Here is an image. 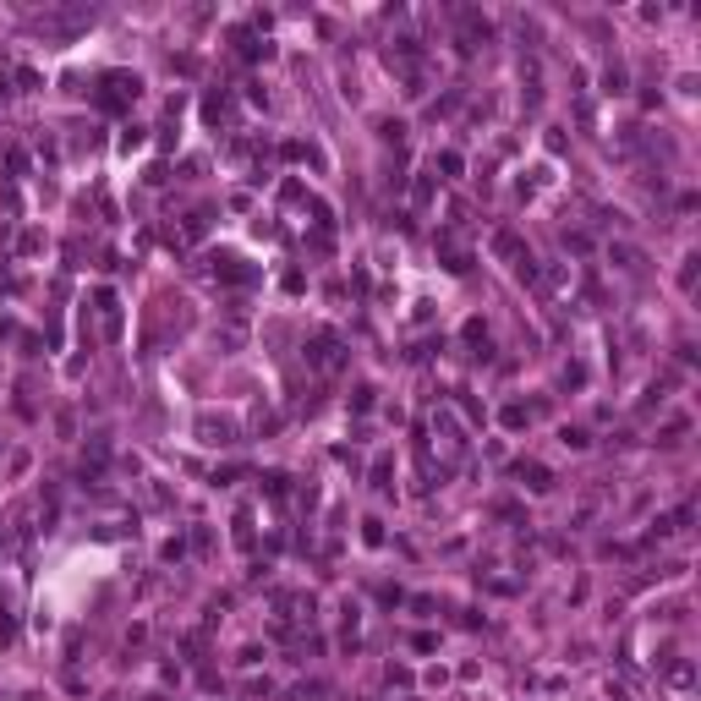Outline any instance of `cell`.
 Listing matches in <instances>:
<instances>
[{
  "label": "cell",
  "instance_id": "obj_1",
  "mask_svg": "<svg viewBox=\"0 0 701 701\" xmlns=\"http://www.w3.org/2000/svg\"><path fill=\"white\" fill-rule=\"evenodd\" d=\"M302 356H307L312 367H324V372H334L340 362H346V350H340V334H329V329H318V334H312Z\"/></svg>",
  "mask_w": 701,
  "mask_h": 701
},
{
  "label": "cell",
  "instance_id": "obj_2",
  "mask_svg": "<svg viewBox=\"0 0 701 701\" xmlns=\"http://www.w3.org/2000/svg\"><path fill=\"white\" fill-rule=\"evenodd\" d=\"M137 93H143V83H137V77H126V72H104V93H99L104 110H121V104L137 99Z\"/></svg>",
  "mask_w": 701,
  "mask_h": 701
},
{
  "label": "cell",
  "instance_id": "obj_3",
  "mask_svg": "<svg viewBox=\"0 0 701 701\" xmlns=\"http://www.w3.org/2000/svg\"><path fill=\"white\" fill-rule=\"evenodd\" d=\"M198 438H203V444H220V450H225V444H236V422H230V416L203 411V416H198Z\"/></svg>",
  "mask_w": 701,
  "mask_h": 701
},
{
  "label": "cell",
  "instance_id": "obj_4",
  "mask_svg": "<svg viewBox=\"0 0 701 701\" xmlns=\"http://www.w3.org/2000/svg\"><path fill=\"white\" fill-rule=\"evenodd\" d=\"M515 477L526 482V488H532V494H548V488H554V472H548L542 460H520V466H515Z\"/></svg>",
  "mask_w": 701,
  "mask_h": 701
},
{
  "label": "cell",
  "instance_id": "obj_5",
  "mask_svg": "<svg viewBox=\"0 0 701 701\" xmlns=\"http://www.w3.org/2000/svg\"><path fill=\"white\" fill-rule=\"evenodd\" d=\"M494 252H498V258H510V263H520V258H526V247H520L515 230H494Z\"/></svg>",
  "mask_w": 701,
  "mask_h": 701
},
{
  "label": "cell",
  "instance_id": "obj_6",
  "mask_svg": "<svg viewBox=\"0 0 701 701\" xmlns=\"http://www.w3.org/2000/svg\"><path fill=\"white\" fill-rule=\"evenodd\" d=\"M608 258H614L619 268H641V263H646V258H641L636 247H625V241H614V247H608Z\"/></svg>",
  "mask_w": 701,
  "mask_h": 701
},
{
  "label": "cell",
  "instance_id": "obj_7",
  "mask_svg": "<svg viewBox=\"0 0 701 701\" xmlns=\"http://www.w3.org/2000/svg\"><path fill=\"white\" fill-rule=\"evenodd\" d=\"M498 422H504L510 433H520V428L532 422V411H526V406H504V411H498Z\"/></svg>",
  "mask_w": 701,
  "mask_h": 701
},
{
  "label": "cell",
  "instance_id": "obj_8",
  "mask_svg": "<svg viewBox=\"0 0 701 701\" xmlns=\"http://www.w3.org/2000/svg\"><path fill=\"white\" fill-rule=\"evenodd\" d=\"M690 680H696V663H690V658L668 663V685H680V690H685V685H690Z\"/></svg>",
  "mask_w": 701,
  "mask_h": 701
},
{
  "label": "cell",
  "instance_id": "obj_9",
  "mask_svg": "<svg viewBox=\"0 0 701 701\" xmlns=\"http://www.w3.org/2000/svg\"><path fill=\"white\" fill-rule=\"evenodd\" d=\"M203 115H208V121L230 115V93H208V99H203Z\"/></svg>",
  "mask_w": 701,
  "mask_h": 701
},
{
  "label": "cell",
  "instance_id": "obj_10",
  "mask_svg": "<svg viewBox=\"0 0 701 701\" xmlns=\"http://www.w3.org/2000/svg\"><path fill=\"white\" fill-rule=\"evenodd\" d=\"M685 433H690V422H685V416H674V422H668V428H663V438H658V444H680Z\"/></svg>",
  "mask_w": 701,
  "mask_h": 701
},
{
  "label": "cell",
  "instance_id": "obj_11",
  "mask_svg": "<svg viewBox=\"0 0 701 701\" xmlns=\"http://www.w3.org/2000/svg\"><path fill=\"white\" fill-rule=\"evenodd\" d=\"M438 170H444V176H460V170H466V159H460L455 148H444V154H438Z\"/></svg>",
  "mask_w": 701,
  "mask_h": 701
},
{
  "label": "cell",
  "instance_id": "obj_12",
  "mask_svg": "<svg viewBox=\"0 0 701 701\" xmlns=\"http://www.w3.org/2000/svg\"><path fill=\"white\" fill-rule=\"evenodd\" d=\"M559 438H564V450H586V444H592V438H586V428H564Z\"/></svg>",
  "mask_w": 701,
  "mask_h": 701
},
{
  "label": "cell",
  "instance_id": "obj_13",
  "mask_svg": "<svg viewBox=\"0 0 701 701\" xmlns=\"http://www.w3.org/2000/svg\"><path fill=\"white\" fill-rule=\"evenodd\" d=\"M263 494H268V498H285V477L268 472V477H263Z\"/></svg>",
  "mask_w": 701,
  "mask_h": 701
},
{
  "label": "cell",
  "instance_id": "obj_14",
  "mask_svg": "<svg viewBox=\"0 0 701 701\" xmlns=\"http://www.w3.org/2000/svg\"><path fill=\"white\" fill-rule=\"evenodd\" d=\"M362 542H367V548H378V542H384V520H367V526H362Z\"/></svg>",
  "mask_w": 701,
  "mask_h": 701
},
{
  "label": "cell",
  "instance_id": "obj_15",
  "mask_svg": "<svg viewBox=\"0 0 701 701\" xmlns=\"http://www.w3.org/2000/svg\"><path fill=\"white\" fill-rule=\"evenodd\" d=\"M372 488H378V494H389V460H378V466H372Z\"/></svg>",
  "mask_w": 701,
  "mask_h": 701
},
{
  "label": "cell",
  "instance_id": "obj_16",
  "mask_svg": "<svg viewBox=\"0 0 701 701\" xmlns=\"http://www.w3.org/2000/svg\"><path fill=\"white\" fill-rule=\"evenodd\" d=\"M236 542H241V548H252V515H236Z\"/></svg>",
  "mask_w": 701,
  "mask_h": 701
},
{
  "label": "cell",
  "instance_id": "obj_17",
  "mask_svg": "<svg viewBox=\"0 0 701 701\" xmlns=\"http://www.w3.org/2000/svg\"><path fill=\"white\" fill-rule=\"evenodd\" d=\"M696 263H701V258H696V252H690V258H685V268H680V285H685V290L696 285Z\"/></svg>",
  "mask_w": 701,
  "mask_h": 701
},
{
  "label": "cell",
  "instance_id": "obj_18",
  "mask_svg": "<svg viewBox=\"0 0 701 701\" xmlns=\"http://www.w3.org/2000/svg\"><path fill=\"white\" fill-rule=\"evenodd\" d=\"M603 83H608V93H625V66H608V77H603Z\"/></svg>",
  "mask_w": 701,
  "mask_h": 701
},
{
  "label": "cell",
  "instance_id": "obj_19",
  "mask_svg": "<svg viewBox=\"0 0 701 701\" xmlns=\"http://www.w3.org/2000/svg\"><path fill=\"white\" fill-rule=\"evenodd\" d=\"M121 148L132 154V148H143V126H126V137H121Z\"/></svg>",
  "mask_w": 701,
  "mask_h": 701
},
{
  "label": "cell",
  "instance_id": "obj_20",
  "mask_svg": "<svg viewBox=\"0 0 701 701\" xmlns=\"http://www.w3.org/2000/svg\"><path fill=\"white\" fill-rule=\"evenodd\" d=\"M564 247H570V252H586V247H592V241H586L581 230H564Z\"/></svg>",
  "mask_w": 701,
  "mask_h": 701
},
{
  "label": "cell",
  "instance_id": "obj_21",
  "mask_svg": "<svg viewBox=\"0 0 701 701\" xmlns=\"http://www.w3.org/2000/svg\"><path fill=\"white\" fill-rule=\"evenodd\" d=\"M350 406H356V411H372V389H367V384H362V389L350 394Z\"/></svg>",
  "mask_w": 701,
  "mask_h": 701
},
{
  "label": "cell",
  "instance_id": "obj_22",
  "mask_svg": "<svg viewBox=\"0 0 701 701\" xmlns=\"http://www.w3.org/2000/svg\"><path fill=\"white\" fill-rule=\"evenodd\" d=\"M564 384H576V389H581V384H586V367H581V362H570V367H564Z\"/></svg>",
  "mask_w": 701,
  "mask_h": 701
}]
</instances>
